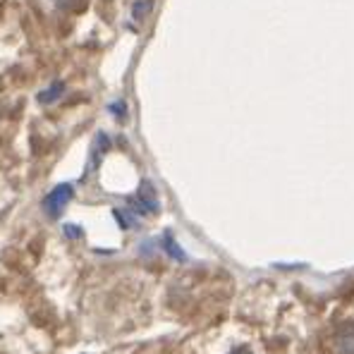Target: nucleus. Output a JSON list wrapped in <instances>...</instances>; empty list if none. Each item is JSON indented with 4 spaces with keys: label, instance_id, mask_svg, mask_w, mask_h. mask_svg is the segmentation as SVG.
<instances>
[{
    "label": "nucleus",
    "instance_id": "nucleus-6",
    "mask_svg": "<svg viewBox=\"0 0 354 354\" xmlns=\"http://www.w3.org/2000/svg\"><path fill=\"white\" fill-rule=\"evenodd\" d=\"M230 354H252V350H249V347H237V350H232Z\"/></svg>",
    "mask_w": 354,
    "mask_h": 354
},
{
    "label": "nucleus",
    "instance_id": "nucleus-5",
    "mask_svg": "<svg viewBox=\"0 0 354 354\" xmlns=\"http://www.w3.org/2000/svg\"><path fill=\"white\" fill-rule=\"evenodd\" d=\"M151 5H153V3H151V0H142V3H137V5H134V10H132L134 19H142L144 15H147L149 10H151Z\"/></svg>",
    "mask_w": 354,
    "mask_h": 354
},
{
    "label": "nucleus",
    "instance_id": "nucleus-4",
    "mask_svg": "<svg viewBox=\"0 0 354 354\" xmlns=\"http://www.w3.org/2000/svg\"><path fill=\"white\" fill-rule=\"evenodd\" d=\"M53 3L65 12H82L88 5V0H53Z\"/></svg>",
    "mask_w": 354,
    "mask_h": 354
},
{
    "label": "nucleus",
    "instance_id": "nucleus-3",
    "mask_svg": "<svg viewBox=\"0 0 354 354\" xmlns=\"http://www.w3.org/2000/svg\"><path fill=\"white\" fill-rule=\"evenodd\" d=\"M62 91H65V84H62V82H60V84L55 82V84L50 86L48 91H41L39 93V103H44V106H46V103H53L55 98H60Z\"/></svg>",
    "mask_w": 354,
    "mask_h": 354
},
{
    "label": "nucleus",
    "instance_id": "nucleus-2",
    "mask_svg": "<svg viewBox=\"0 0 354 354\" xmlns=\"http://www.w3.org/2000/svg\"><path fill=\"white\" fill-rule=\"evenodd\" d=\"M337 350L340 354H354V324H347L337 333Z\"/></svg>",
    "mask_w": 354,
    "mask_h": 354
},
{
    "label": "nucleus",
    "instance_id": "nucleus-1",
    "mask_svg": "<svg viewBox=\"0 0 354 354\" xmlns=\"http://www.w3.org/2000/svg\"><path fill=\"white\" fill-rule=\"evenodd\" d=\"M70 199H72V187L70 185H60V187H55L53 192H50L48 196L44 199V208H46V213L48 216H60L62 213V208H65L67 204H70Z\"/></svg>",
    "mask_w": 354,
    "mask_h": 354
}]
</instances>
